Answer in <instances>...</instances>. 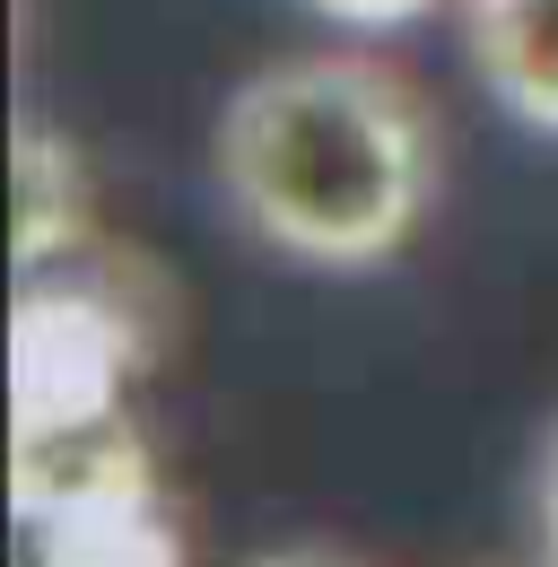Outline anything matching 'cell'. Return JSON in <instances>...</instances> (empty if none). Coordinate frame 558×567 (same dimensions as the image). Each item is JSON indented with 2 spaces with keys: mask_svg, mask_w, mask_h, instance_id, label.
<instances>
[{
  "mask_svg": "<svg viewBox=\"0 0 558 567\" xmlns=\"http://www.w3.org/2000/svg\"><path fill=\"white\" fill-rule=\"evenodd\" d=\"M236 218L306 271H375L436 210V114L393 62L288 53L218 114Z\"/></svg>",
  "mask_w": 558,
  "mask_h": 567,
  "instance_id": "6da1fadb",
  "label": "cell"
},
{
  "mask_svg": "<svg viewBox=\"0 0 558 567\" xmlns=\"http://www.w3.org/2000/svg\"><path fill=\"white\" fill-rule=\"evenodd\" d=\"M157 358L148 306L105 271H18L9 306V436L132 411V384Z\"/></svg>",
  "mask_w": 558,
  "mask_h": 567,
  "instance_id": "7a4b0ae2",
  "label": "cell"
},
{
  "mask_svg": "<svg viewBox=\"0 0 558 567\" xmlns=\"http://www.w3.org/2000/svg\"><path fill=\"white\" fill-rule=\"evenodd\" d=\"M87 497H157V454L132 411L9 436V515L18 506H87Z\"/></svg>",
  "mask_w": 558,
  "mask_h": 567,
  "instance_id": "3957f363",
  "label": "cell"
},
{
  "mask_svg": "<svg viewBox=\"0 0 558 567\" xmlns=\"http://www.w3.org/2000/svg\"><path fill=\"white\" fill-rule=\"evenodd\" d=\"M18 567H184V533L157 497H87V506H18Z\"/></svg>",
  "mask_w": 558,
  "mask_h": 567,
  "instance_id": "277c9868",
  "label": "cell"
},
{
  "mask_svg": "<svg viewBox=\"0 0 558 567\" xmlns=\"http://www.w3.org/2000/svg\"><path fill=\"white\" fill-rule=\"evenodd\" d=\"M463 44L488 96L558 141V0H463Z\"/></svg>",
  "mask_w": 558,
  "mask_h": 567,
  "instance_id": "5b68a950",
  "label": "cell"
},
{
  "mask_svg": "<svg viewBox=\"0 0 558 567\" xmlns=\"http://www.w3.org/2000/svg\"><path fill=\"white\" fill-rule=\"evenodd\" d=\"M9 193H18V218H9L18 271H44V262H62V254L87 245V166H79V148H70L53 123H35V114H18Z\"/></svg>",
  "mask_w": 558,
  "mask_h": 567,
  "instance_id": "8992f818",
  "label": "cell"
},
{
  "mask_svg": "<svg viewBox=\"0 0 558 567\" xmlns=\"http://www.w3.org/2000/svg\"><path fill=\"white\" fill-rule=\"evenodd\" d=\"M533 533H541V567H558V420L541 436V472H533Z\"/></svg>",
  "mask_w": 558,
  "mask_h": 567,
  "instance_id": "52a82bcc",
  "label": "cell"
},
{
  "mask_svg": "<svg viewBox=\"0 0 558 567\" xmlns=\"http://www.w3.org/2000/svg\"><path fill=\"white\" fill-rule=\"evenodd\" d=\"M323 18H341V27H411V18H427L436 0H314Z\"/></svg>",
  "mask_w": 558,
  "mask_h": 567,
  "instance_id": "ba28073f",
  "label": "cell"
},
{
  "mask_svg": "<svg viewBox=\"0 0 558 567\" xmlns=\"http://www.w3.org/2000/svg\"><path fill=\"white\" fill-rule=\"evenodd\" d=\"M245 567H375V559H358L341 542H279V550H262V559H245Z\"/></svg>",
  "mask_w": 558,
  "mask_h": 567,
  "instance_id": "9c48e42d",
  "label": "cell"
}]
</instances>
